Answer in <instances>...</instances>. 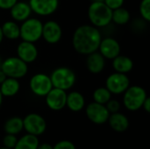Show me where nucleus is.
<instances>
[{
	"mask_svg": "<svg viewBox=\"0 0 150 149\" xmlns=\"http://www.w3.org/2000/svg\"><path fill=\"white\" fill-rule=\"evenodd\" d=\"M53 149H76L75 144L70 141H60L54 146H53Z\"/></svg>",
	"mask_w": 150,
	"mask_h": 149,
	"instance_id": "c756f323",
	"label": "nucleus"
},
{
	"mask_svg": "<svg viewBox=\"0 0 150 149\" xmlns=\"http://www.w3.org/2000/svg\"><path fill=\"white\" fill-rule=\"evenodd\" d=\"M112 66L115 72L122 73V74H128L134 68V61L133 60L123 54H119L114 59L112 60Z\"/></svg>",
	"mask_w": 150,
	"mask_h": 149,
	"instance_id": "6ab92c4d",
	"label": "nucleus"
},
{
	"mask_svg": "<svg viewBox=\"0 0 150 149\" xmlns=\"http://www.w3.org/2000/svg\"><path fill=\"white\" fill-rule=\"evenodd\" d=\"M102 34L98 28L91 25H82L73 32L72 46L75 51L82 55H87L98 51Z\"/></svg>",
	"mask_w": 150,
	"mask_h": 149,
	"instance_id": "f257e3e1",
	"label": "nucleus"
},
{
	"mask_svg": "<svg viewBox=\"0 0 150 149\" xmlns=\"http://www.w3.org/2000/svg\"><path fill=\"white\" fill-rule=\"evenodd\" d=\"M2 61H3V60H2V57H1V55H0V65H1V63H2Z\"/></svg>",
	"mask_w": 150,
	"mask_h": 149,
	"instance_id": "58836bf2",
	"label": "nucleus"
},
{
	"mask_svg": "<svg viewBox=\"0 0 150 149\" xmlns=\"http://www.w3.org/2000/svg\"><path fill=\"white\" fill-rule=\"evenodd\" d=\"M4 130L5 133H8V134L17 135L20 133L24 130L23 119L19 117H11L8 119L4 125Z\"/></svg>",
	"mask_w": 150,
	"mask_h": 149,
	"instance_id": "5701e85b",
	"label": "nucleus"
},
{
	"mask_svg": "<svg viewBox=\"0 0 150 149\" xmlns=\"http://www.w3.org/2000/svg\"><path fill=\"white\" fill-rule=\"evenodd\" d=\"M85 114L88 119L96 125L105 124L110 116V112L105 105H101L94 101L85 107Z\"/></svg>",
	"mask_w": 150,
	"mask_h": 149,
	"instance_id": "9d476101",
	"label": "nucleus"
},
{
	"mask_svg": "<svg viewBox=\"0 0 150 149\" xmlns=\"http://www.w3.org/2000/svg\"><path fill=\"white\" fill-rule=\"evenodd\" d=\"M3 98H4V97L2 96V94H1V92H0V106L2 105V103H3Z\"/></svg>",
	"mask_w": 150,
	"mask_h": 149,
	"instance_id": "e433bc0d",
	"label": "nucleus"
},
{
	"mask_svg": "<svg viewBox=\"0 0 150 149\" xmlns=\"http://www.w3.org/2000/svg\"><path fill=\"white\" fill-rule=\"evenodd\" d=\"M18 0H0V10L9 11Z\"/></svg>",
	"mask_w": 150,
	"mask_h": 149,
	"instance_id": "2f4dec72",
	"label": "nucleus"
},
{
	"mask_svg": "<svg viewBox=\"0 0 150 149\" xmlns=\"http://www.w3.org/2000/svg\"><path fill=\"white\" fill-rule=\"evenodd\" d=\"M43 23L38 18L30 17L19 25V38L22 40L36 43L42 37Z\"/></svg>",
	"mask_w": 150,
	"mask_h": 149,
	"instance_id": "20e7f679",
	"label": "nucleus"
},
{
	"mask_svg": "<svg viewBox=\"0 0 150 149\" xmlns=\"http://www.w3.org/2000/svg\"><path fill=\"white\" fill-rule=\"evenodd\" d=\"M29 88L33 95L44 97L53 88L50 76L45 73L34 74L29 81Z\"/></svg>",
	"mask_w": 150,
	"mask_h": 149,
	"instance_id": "1a4fd4ad",
	"label": "nucleus"
},
{
	"mask_svg": "<svg viewBox=\"0 0 150 149\" xmlns=\"http://www.w3.org/2000/svg\"><path fill=\"white\" fill-rule=\"evenodd\" d=\"M0 149H10V148H5V147H3V148H0Z\"/></svg>",
	"mask_w": 150,
	"mask_h": 149,
	"instance_id": "ea45409f",
	"label": "nucleus"
},
{
	"mask_svg": "<svg viewBox=\"0 0 150 149\" xmlns=\"http://www.w3.org/2000/svg\"><path fill=\"white\" fill-rule=\"evenodd\" d=\"M87 13L91 25L98 29L105 28L112 23V10L104 2H91Z\"/></svg>",
	"mask_w": 150,
	"mask_h": 149,
	"instance_id": "f03ea898",
	"label": "nucleus"
},
{
	"mask_svg": "<svg viewBox=\"0 0 150 149\" xmlns=\"http://www.w3.org/2000/svg\"><path fill=\"white\" fill-rule=\"evenodd\" d=\"M10 15L12 20L16 22H23L32 16V10L28 2L18 1L10 10Z\"/></svg>",
	"mask_w": 150,
	"mask_h": 149,
	"instance_id": "dca6fc26",
	"label": "nucleus"
},
{
	"mask_svg": "<svg viewBox=\"0 0 150 149\" xmlns=\"http://www.w3.org/2000/svg\"><path fill=\"white\" fill-rule=\"evenodd\" d=\"M62 37V29L58 22L55 20H48L43 23L42 37L47 44L54 45L60 42Z\"/></svg>",
	"mask_w": 150,
	"mask_h": 149,
	"instance_id": "f8f14e48",
	"label": "nucleus"
},
{
	"mask_svg": "<svg viewBox=\"0 0 150 149\" xmlns=\"http://www.w3.org/2000/svg\"><path fill=\"white\" fill-rule=\"evenodd\" d=\"M23 128L26 133L40 136L47 130V121L40 114L32 112L23 119Z\"/></svg>",
	"mask_w": 150,
	"mask_h": 149,
	"instance_id": "6e6552de",
	"label": "nucleus"
},
{
	"mask_svg": "<svg viewBox=\"0 0 150 149\" xmlns=\"http://www.w3.org/2000/svg\"><path fill=\"white\" fill-rule=\"evenodd\" d=\"M66 106L73 112H81L85 107V98L79 91H70L67 93Z\"/></svg>",
	"mask_w": 150,
	"mask_h": 149,
	"instance_id": "aec40b11",
	"label": "nucleus"
},
{
	"mask_svg": "<svg viewBox=\"0 0 150 149\" xmlns=\"http://www.w3.org/2000/svg\"><path fill=\"white\" fill-rule=\"evenodd\" d=\"M49 76L54 88L65 91L71 90L76 82V76L75 72L68 67L56 68L52 71Z\"/></svg>",
	"mask_w": 150,
	"mask_h": 149,
	"instance_id": "7ed1b4c3",
	"label": "nucleus"
},
{
	"mask_svg": "<svg viewBox=\"0 0 150 149\" xmlns=\"http://www.w3.org/2000/svg\"><path fill=\"white\" fill-rule=\"evenodd\" d=\"M139 12L142 19L149 23L150 21V0H142L139 6Z\"/></svg>",
	"mask_w": 150,
	"mask_h": 149,
	"instance_id": "bb28decb",
	"label": "nucleus"
},
{
	"mask_svg": "<svg viewBox=\"0 0 150 149\" xmlns=\"http://www.w3.org/2000/svg\"><path fill=\"white\" fill-rule=\"evenodd\" d=\"M17 141H18V138L16 135L14 134H8L6 133L4 135V137L3 138V144H4V147L7 148L13 149L16 143H17Z\"/></svg>",
	"mask_w": 150,
	"mask_h": 149,
	"instance_id": "cd10ccee",
	"label": "nucleus"
},
{
	"mask_svg": "<svg viewBox=\"0 0 150 149\" xmlns=\"http://www.w3.org/2000/svg\"><path fill=\"white\" fill-rule=\"evenodd\" d=\"M105 84L112 95H122L130 86V79L127 74L114 71L107 76Z\"/></svg>",
	"mask_w": 150,
	"mask_h": 149,
	"instance_id": "0eeeda50",
	"label": "nucleus"
},
{
	"mask_svg": "<svg viewBox=\"0 0 150 149\" xmlns=\"http://www.w3.org/2000/svg\"><path fill=\"white\" fill-rule=\"evenodd\" d=\"M86 68L91 74L98 75L103 72L105 67V59L98 52H93L86 55Z\"/></svg>",
	"mask_w": 150,
	"mask_h": 149,
	"instance_id": "f3484780",
	"label": "nucleus"
},
{
	"mask_svg": "<svg viewBox=\"0 0 150 149\" xmlns=\"http://www.w3.org/2000/svg\"><path fill=\"white\" fill-rule=\"evenodd\" d=\"M148 97L147 91L140 85H130L123 93V105L130 112H136L142 107Z\"/></svg>",
	"mask_w": 150,
	"mask_h": 149,
	"instance_id": "39448f33",
	"label": "nucleus"
},
{
	"mask_svg": "<svg viewBox=\"0 0 150 149\" xmlns=\"http://www.w3.org/2000/svg\"><path fill=\"white\" fill-rule=\"evenodd\" d=\"M2 32L4 35V38L10 40H15L19 39V25L18 22L14 20H7L1 25Z\"/></svg>",
	"mask_w": 150,
	"mask_h": 149,
	"instance_id": "4be33fe9",
	"label": "nucleus"
},
{
	"mask_svg": "<svg viewBox=\"0 0 150 149\" xmlns=\"http://www.w3.org/2000/svg\"><path fill=\"white\" fill-rule=\"evenodd\" d=\"M104 3L111 10H115L117 8L122 7L125 3V0H104Z\"/></svg>",
	"mask_w": 150,
	"mask_h": 149,
	"instance_id": "7c9ffc66",
	"label": "nucleus"
},
{
	"mask_svg": "<svg viewBox=\"0 0 150 149\" xmlns=\"http://www.w3.org/2000/svg\"><path fill=\"white\" fill-rule=\"evenodd\" d=\"M111 92L105 87H98L97 88L92 94L93 101L101 105H105L112 98Z\"/></svg>",
	"mask_w": 150,
	"mask_h": 149,
	"instance_id": "a878e982",
	"label": "nucleus"
},
{
	"mask_svg": "<svg viewBox=\"0 0 150 149\" xmlns=\"http://www.w3.org/2000/svg\"><path fill=\"white\" fill-rule=\"evenodd\" d=\"M44 97L47 106L52 111L58 112L66 107L67 91L65 90L53 87Z\"/></svg>",
	"mask_w": 150,
	"mask_h": 149,
	"instance_id": "ddd939ff",
	"label": "nucleus"
},
{
	"mask_svg": "<svg viewBox=\"0 0 150 149\" xmlns=\"http://www.w3.org/2000/svg\"><path fill=\"white\" fill-rule=\"evenodd\" d=\"M120 45L119 41L112 37L102 38L98 51L105 60H112L120 54Z\"/></svg>",
	"mask_w": 150,
	"mask_h": 149,
	"instance_id": "4468645a",
	"label": "nucleus"
},
{
	"mask_svg": "<svg viewBox=\"0 0 150 149\" xmlns=\"http://www.w3.org/2000/svg\"><path fill=\"white\" fill-rule=\"evenodd\" d=\"M37 149H53V146L49 143H42L39 144Z\"/></svg>",
	"mask_w": 150,
	"mask_h": 149,
	"instance_id": "72a5a7b5",
	"label": "nucleus"
},
{
	"mask_svg": "<svg viewBox=\"0 0 150 149\" xmlns=\"http://www.w3.org/2000/svg\"><path fill=\"white\" fill-rule=\"evenodd\" d=\"M6 78H7L6 75H5V74L2 71V69L0 68V84H1Z\"/></svg>",
	"mask_w": 150,
	"mask_h": 149,
	"instance_id": "f704fd0d",
	"label": "nucleus"
},
{
	"mask_svg": "<svg viewBox=\"0 0 150 149\" xmlns=\"http://www.w3.org/2000/svg\"><path fill=\"white\" fill-rule=\"evenodd\" d=\"M28 4L33 13L40 17L54 14L59 7V0H29Z\"/></svg>",
	"mask_w": 150,
	"mask_h": 149,
	"instance_id": "9b49d317",
	"label": "nucleus"
},
{
	"mask_svg": "<svg viewBox=\"0 0 150 149\" xmlns=\"http://www.w3.org/2000/svg\"><path fill=\"white\" fill-rule=\"evenodd\" d=\"M107 122L110 127L117 133L126 132L129 128V126H130L128 118L125 114L120 112L111 113Z\"/></svg>",
	"mask_w": 150,
	"mask_h": 149,
	"instance_id": "a211bd4d",
	"label": "nucleus"
},
{
	"mask_svg": "<svg viewBox=\"0 0 150 149\" xmlns=\"http://www.w3.org/2000/svg\"><path fill=\"white\" fill-rule=\"evenodd\" d=\"M39 51L35 43L22 40L17 46V56L26 64L34 62L38 58Z\"/></svg>",
	"mask_w": 150,
	"mask_h": 149,
	"instance_id": "2eb2a0df",
	"label": "nucleus"
},
{
	"mask_svg": "<svg viewBox=\"0 0 150 149\" xmlns=\"http://www.w3.org/2000/svg\"><path fill=\"white\" fill-rule=\"evenodd\" d=\"M91 2H104V0H91Z\"/></svg>",
	"mask_w": 150,
	"mask_h": 149,
	"instance_id": "4c0bfd02",
	"label": "nucleus"
},
{
	"mask_svg": "<svg viewBox=\"0 0 150 149\" xmlns=\"http://www.w3.org/2000/svg\"><path fill=\"white\" fill-rule=\"evenodd\" d=\"M131 19V14L129 11L126 8L120 7L115 10H112V22L118 25H127Z\"/></svg>",
	"mask_w": 150,
	"mask_h": 149,
	"instance_id": "393cba45",
	"label": "nucleus"
},
{
	"mask_svg": "<svg viewBox=\"0 0 150 149\" xmlns=\"http://www.w3.org/2000/svg\"><path fill=\"white\" fill-rule=\"evenodd\" d=\"M0 68L7 77L21 79L28 73V64L19 59L18 56H10L2 61Z\"/></svg>",
	"mask_w": 150,
	"mask_h": 149,
	"instance_id": "423d86ee",
	"label": "nucleus"
},
{
	"mask_svg": "<svg viewBox=\"0 0 150 149\" xmlns=\"http://www.w3.org/2000/svg\"><path fill=\"white\" fill-rule=\"evenodd\" d=\"M105 107L107 108V110H108V112H110V114L111 113H114V112H120V103L118 101V100H116V99H110L105 105Z\"/></svg>",
	"mask_w": 150,
	"mask_h": 149,
	"instance_id": "c85d7f7f",
	"label": "nucleus"
},
{
	"mask_svg": "<svg viewBox=\"0 0 150 149\" xmlns=\"http://www.w3.org/2000/svg\"><path fill=\"white\" fill-rule=\"evenodd\" d=\"M4 35H3V32H2V29H1V25H0V44L3 42V40H4Z\"/></svg>",
	"mask_w": 150,
	"mask_h": 149,
	"instance_id": "c9c22d12",
	"label": "nucleus"
},
{
	"mask_svg": "<svg viewBox=\"0 0 150 149\" xmlns=\"http://www.w3.org/2000/svg\"><path fill=\"white\" fill-rule=\"evenodd\" d=\"M19 81L15 78L7 77L0 84V92L4 97H12L19 92Z\"/></svg>",
	"mask_w": 150,
	"mask_h": 149,
	"instance_id": "412c9836",
	"label": "nucleus"
},
{
	"mask_svg": "<svg viewBox=\"0 0 150 149\" xmlns=\"http://www.w3.org/2000/svg\"><path fill=\"white\" fill-rule=\"evenodd\" d=\"M142 108H143V110H144L147 113H149L150 112V98L149 97L145 99V101H144V103H143Z\"/></svg>",
	"mask_w": 150,
	"mask_h": 149,
	"instance_id": "473e14b6",
	"label": "nucleus"
},
{
	"mask_svg": "<svg viewBox=\"0 0 150 149\" xmlns=\"http://www.w3.org/2000/svg\"><path fill=\"white\" fill-rule=\"evenodd\" d=\"M40 144L37 136L26 133L21 138L18 139L13 149H37Z\"/></svg>",
	"mask_w": 150,
	"mask_h": 149,
	"instance_id": "b1692460",
	"label": "nucleus"
}]
</instances>
